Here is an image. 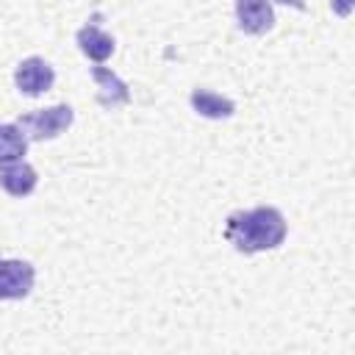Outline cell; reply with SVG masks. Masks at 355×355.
<instances>
[{"instance_id":"5b68a950","label":"cell","mask_w":355,"mask_h":355,"mask_svg":"<svg viewBox=\"0 0 355 355\" xmlns=\"http://www.w3.org/2000/svg\"><path fill=\"white\" fill-rule=\"evenodd\" d=\"M236 19L244 33L261 36L275 25V11L269 0H236Z\"/></svg>"},{"instance_id":"9c48e42d","label":"cell","mask_w":355,"mask_h":355,"mask_svg":"<svg viewBox=\"0 0 355 355\" xmlns=\"http://www.w3.org/2000/svg\"><path fill=\"white\" fill-rule=\"evenodd\" d=\"M78 47H80V53L86 55V58H92V61H105L111 53H114V39L105 33V31H100L97 25H83L80 31H78Z\"/></svg>"},{"instance_id":"8992f818","label":"cell","mask_w":355,"mask_h":355,"mask_svg":"<svg viewBox=\"0 0 355 355\" xmlns=\"http://www.w3.org/2000/svg\"><path fill=\"white\" fill-rule=\"evenodd\" d=\"M92 78L97 83V103L105 105V108H119V105H128L130 103V89L128 83L111 72L108 67H92Z\"/></svg>"},{"instance_id":"277c9868","label":"cell","mask_w":355,"mask_h":355,"mask_svg":"<svg viewBox=\"0 0 355 355\" xmlns=\"http://www.w3.org/2000/svg\"><path fill=\"white\" fill-rule=\"evenodd\" d=\"M14 83H17V89H19L22 94L36 97V94H44V92L55 83V72H53V67H50L44 58L31 55V58H25V61L17 64Z\"/></svg>"},{"instance_id":"ba28073f","label":"cell","mask_w":355,"mask_h":355,"mask_svg":"<svg viewBox=\"0 0 355 355\" xmlns=\"http://www.w3.org/2000/svg\"><path fill=\"white\" fill-rule=\"evenodd\" d=\"M189 100H191V108L205 119H227L236 111V103L230 97H222L211 89H194Z\"/></svg>"},{"instance_id":"30bf717a","label":"cell","mask_w":355,"mask_h":355,"mask_svg":"<svg viewBox=\"0 0 355 355\" xmlns=\"http://www.w3.org/2000/svg\"><path fill=\"white\" fill-rule=\"evenodd\" d=\"M28 153V136L19 130V125L0 122V164L19 161Z\"/></svg>"},{"instance_id":"7c38bea8","label":"cell","mask_w":355,"mask_h":355,"mask_svg":"<svg viewBox=\"0 0 355 355\" xmlns=\"http://www.w3.org/2000/svg\"><path fill=\"white\" fill-rule=\"evenodd\" d=\"M275 3H280V6H291V8H305V0H275Z\"/></svg>"},{"instance_id":"8fae6325","label":"cell","mask_w":355,"mask_h":355,"mask_svg":"<svg viewBox=\"0 0 355 355\" xmlns=\"http://www.w3.org/2000/svg\"><path fill=\"white\" fill-rule=\"evenodd\" d=\"M330 8L336 14H341V17H347L352 11V0H330Z\"/></svg>"},{"instance_id":"6da1fadb","label":"cell","mask_w":355,"mask_h":355,"mask_svg":"<svg viewBox=\"0 0 355 355\" xmlns=\"http://www.w3.org/2000/svg\"><path fill=\"white\" fill-rule=\"evenodd\" d=\"M286 216L272 205H258L250 211H233L225 219V239L244 255L275 250L286 241Z\"/></svg>"},{"instance_id":"52a82bcc","label":"cell","mask_w":355,"mask_h":355,"mask_svg":"<svg viewBox=\"0 0 355 355\" xmlns=\"http://www.w3.org/2000/svg\"><path fill=\"white\" fill-rule=\"evenodd\" d=\"M36 169L28 161H6L0 164V186L11 194V197H28L36 189Z\"/></svg>"},{"instance_id":"7a4b0ae2","label":"cell","mask_w":355,"mask_h":355,"mask_svg":"<svg viewBox=\"0 0 355 355\" xmlns=\"http://www.w3.org/2000/svg\"><path fill=\"white\" fill-rule=\"evenodd\" d=\"M72 119H75V114L69 105H50V108L22 114L17 119V125L28 136V141H47V139L61 136L72 125Z\"/></svg>"},{"instance_id":"3957f363","label":"cell","mask_w":355,"mask_h":355,"mask_svg":"<svg viewBox=\"0 0 355 355\" xmlns=\"http://www.w3.org/2000/svg\"><path fill=\"white\" fill-rule=\"evenodd\" d=\"M36 269L28 261L0 258V300H22L31 294Z\"/></svg>"}]
</instances>
